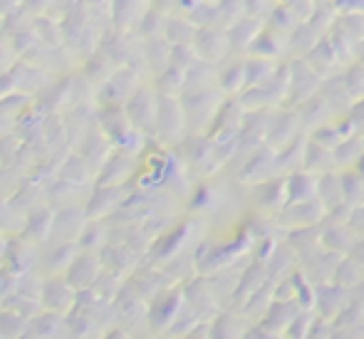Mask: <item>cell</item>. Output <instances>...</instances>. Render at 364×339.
I'll use <instances>...</instances> for the list:
<instances>
[{
	"label": "cell",
	"instance_id": "obj_1",
	"mask_svg": "<svg viewBox=\"0 0 364 339\" xmlns=\"http://www.w3.org/2000/svg\"><path fill=\"white\" fill-rule=\"evenodd\" d=\"M186 129V112H183L181 99L171 95H159V114H156V134L161 141L173 144L183 136Z\"/></svg>",
	"mask_w": 364,
	"mask_h": 339
},
{
	"label": "cell",
	"instance_id": "obj_2",
	"mask_svg": "<svg viewBox=\"0 0 364 339\" xmlns=\"http://www.w3.org/2000/svg\"><path fill=\"white\" fill-rule=\"evenodd\" d=\"M139 87V72L124 65V68L114 70L109 80H105L97 87V104H127V99Z\"/></svg>",
	"mask_w": 364,
	"mask_h": 339
},
{
	"label": "cell",
	"instance_id": "obj_3",
	"mask_svg": "<svg viewBox=\"0 0 364 339\" xmlns=\"http://www.w3.org/2000/svg\"><path fill=\"white\" fill-rule=\"evenodd\" d=\"M132 124L141 129L144 134H154L156 129V114H159V95H154L151 87L141 85L124 104Z\"/></svg>",
	"mask_w": 364,
	"mask_h": 339
},
{
	"label": "cell",
	"instance_id": "obj_4",
	"mask_svg": "<svg viewBox=\"0 0 364 339\" xmlns=\"http://www.w3.org/2000/svg\"><path fill=\"white\" fill-rule=\"evenodd\" d=\"M43 260V245L35 243V240H10L8 243V253L3 258V268L10 270L13 275H25V272L35 270Z\"/></svg>",
	"mask_w": 364,
	"mask_h": 339
},
{
	"label": "cell",
	"instance_id": "obj_5",
	"mask_svg": "<svg viewBox=\"0 0 364 339\" xmlns=\"http://www.w3.org/2000/svg\"><path fill=\"white\" fill-rule=\"evenodd\" d=\"M183 302H186L183 287H176V290L166 287L164 292H159L151 300V307H149V317H146L149 325H151L154 330H164V327L173 325L178 312L183 310Z\"/></svg>",
	"mask_w": 364,
	"mask_h": 339
},
{
	"label": "cell",
	"instance_id": "obj_6",
	"mask_svg": "<svg viewBox=\"0 0 364 339\" xmlns=\"http://www.w3.org/2000/svg\"><path fill=\"white\" fill-rule=\"evenodd\" d=\"M43 307L55 312H73L77 302V287L68 280V275H50L43 285Z\"/></svg>",
	"mask_w": 364,
	"mask_h": 339
},
{
	"label": "cell",
	"instance_id": "obj_7",
	"mask_svg": "<svg viewBox=\"0 0 364 339\" xmlns=\"http://www.w3.org/2000/svg\"><path fill=\"white\" fill-rule=\"evenodd\" d=\"M228 33L216 25H201L196 30V38H193V50H196L198 60H206V63H218L228 50Z\"/></svg>",
	"mask_w": 364,
	"mask_h": 339
},
{
	"label": "cell",
	"instance_id": "obj_8",
	"mask_svg": "<svg viewBox=\"0 0 364 339\" xmlns=\"http://www.w3.org/2000/svg\"><path fill=\"white\" fill-rule=\"evenodd\" d=\"M80 253L77 243H48L43 245V260H40V272L45 277L50 275H65L73 265V260Z\"/></svg>",
	"mask_w": 364,
	"mask_h": 339
},
{
	"label": "cell",
	"instance_id": "obj_9",
	"mask_svg": "<svg viewBox=\"0 0 364 339\" xmlns=\"http://www.w3.org/2000/svg\"><path fill=\"white\" fill-rule=\"evenodd\" d=\"M134 171V154L112 151V156L105 161V166L97 171V183L100 186H122Z\"/></svg>",
	"mask_w": 364,
	"mask_h": 339
},
{
	"label": "cell",
	"instance_id": "obj_10",
	"mask_svg": "<svg viewBox=\"0 0 364 339\" xmlns=\"http://www.w3.org/2000/svg\"><path fill=\"white\" fill-rule=\"evenodd\" d=\"M325 205L312 201L300 203H285V210H280V223L290 225V228H302V225H320L325 218Z\"/></svg>",
	"mask_w": 364,
	"mask_h": 339
},
{
	"label": "cell",
	"instance_id": "obj_11",
	"mask_svg": "<svg viewBox=\"0 0 364 339\" xmlns=\"http://www.w3.org/2000/svg\"><path fill=\"white\" fill-rule=\"evenodd\" d=\"M102 272V260L97 253H87V250H80L77 253V258L73 260V265H70V270L65 272L68 275V280L73 282L77 290H85V287H92L97 282V277H100Z\"/></svg>",
	"mask_w": 364,
	"mask_h": 339
},
{
	"label": "cell",
	"instance_id": "obj_12",
	"mask_svg": "<svg viewBox=\"0 0 364 339\" xmlns=\"http://www.w3.org/2000/svg\"><path fill=\"white\" fill-rule=\"evenodd\" d=\"M146 10V0H114L109 8V20L117 30H129L132 33Z\"/></svg>",
	"mask_w": 364,
	"mask_h": 339
},
{
	"label": "cell",
	"instance_id": "obj_13",
	"mask_svg": "<svg viewBox=\"0 0 364 339\" xmlns=\"http://www.w3.org/2000/svg\"><path fill=\"white\" fill-rule=\"evenodd\" d=\"M92 193L100 196L102 203H92V201L85 203L90 218H105V215H112L114 210L122 208V203L127 201V191L122 186H100V183H97Z\"/></svg>",
	"mask_w": 364,
	"mask_h": 339
},
{
	"label": "cell",
	"instance_id": "obj_14",
	"mask_svg": "<svg viewBox=\"0 0 364 339\" xmlns=\"http://www.w3.org/2000/svg\"><path fill=\"white\" fill-rule=\"evenodd\" d=\"M317 198L325 205V210L335 208V205H340V203H347L345 191H342V176H337L332 168L317 178Z\"/></svg>",
	"mask_w": 364,
	"mask_h": 339
},
{
	"label": "cell",
	"instance_id": "obj_15",
	"mask_svg": "<svg viewBox=\"0 0 364 339\" xmlns=\"http://www.w3.org/2000/svg\"><path fill=\"white\" fill-rule=\"evenodd\" d=\"M317 196V178L310 171H295L288 176V203L312 201Z\"/></svg>",
	"mask_w": 364,
	"mask_h": 339
},
{
	"label": "cell",
	"instance_id": "obj_16",
	"mask_svg": "<svg viewBox=\"0 0 364 339\" xmlns=\"http://www.w3.org/2000/svg\"><path fill=\"white\" fill-rule=\"evenodd\" d=\"M255 191L260 193L255 198L258 205H265V208H285L288 203V178H273V181H263L255 183Z\"/></svg>",
	"mask_w": 364,
	"mask_h": 339
},
{
	"label": "cell",
	"instance_id": "obj_17",
	"mask_svg": "<svg viewBox=\"0 0 364 339\" xmlns=\"http://www.w3.org/2000/svg\"><path fill=\"white\" fill-rule=\"evenodd\" d=\"M107 243H109V228L100 218L90 220L85 225V230L80 233V238H77L80 250H87V253H100Z\"/></svg>",
	"mask_w": 364,
	"mask_h": 339
},
{
	"label": "cell",
	"instance_id": "obj_18",
	"mask_svg": "<svg viewBox=\"0 0 364 339\" xmlns=\"http://www.w3.org/2000/svg\"><path fill=\"white\" fill-rule=\"evenodd\" d=\"M196 25L193 20H183V18H166V25H164V38L171 45H193V38H196Z\"/></svg>",
	"mask_w": 364,
	"mask_h": 339
},
{
	"label": "cell",
	"instance_id": "obj_19",
	"mask_svg": "<svg viewBox=\"0 0 364 339\" xmlns=\"http://www.w3.org/2000/svg\"><path fill=\"white\" fill-rule=\"evenodd\" d=\"M283 45V40L275 35V30H260L258 35H255V40L250 43V53L255 55V58H278L280 53H283L285 48H280Z\"/></svg>",
	"mask_w": 364,
	"mask_h": 339
},
{
	"label": "cell",
	"instance_id": "obj_20",
	"mask_svg": "<svg viewBox=\"0 0 364 339\" xmlns=\"http://www.w3.org/2000/svg\"><path fill=\"white\" fill-rule=\"evenodd\" d=\"M305 149H307V139L297 134L295 139H290L283 146V151H278V171H288L290 166H302L305 161Z\"/></svg>",
	"mask_w": 364,
	"mask_h": 339
},
{
	"label": "cell",
	"instance_id": "obj_21",
	"mask_svg": "<svg viewBox=\"0 0 364 339\" xmlns=\"http://www.w3.org/2000/svg\"><path fill=\"white\" fill-rule=\"evenodd\" d=\"M332 280L340 282V285H345V287H357L364 280V265L357 263L355 258H342Z\"/></svg>",
	"mask_w": 364,
	"mask_h": 339
},
{
	"label": "cell",
	"instance_id": "obj_22",
	"mask_svg": "<svg viewBox=\"0 0 364 339\" xmlns=\"http://www.w3.org/2000/svg\"><path fill=\"white\" fill-rule=\"evenodd\" d=\"M218 85L220 90L225 92H238L243 90L245 85H248V80H245V63H233L228 65V68H223L218 72Z\"/></svg>",
	"mask_w": 364,
	"mask_h": 339
},
{
	"label": "cell",
	"instance_id": "obj_23",
	"mask_svg": "<svg viewBox=\"0 0 364 339\" xmlns=\"http://www.w3.org/2000/svg\"><path fill=\"white\" fill-rule=\"evenodd\" d=\"M30 320L18 312L8 310V307H0V335L3 337H15V335H28Z\"/></svg>",
	"mask_w": 364,
	"mask_h": 339
},
{
	"label": "cell",
	"instance_id": "obj_24",
	"mask_svg": "<svg viewBox=\"0 0 364 339\" xmlns=\"http://www.w3.org/2000/svg\"><path fill=\"white\" fill-rule=\"evenodd\" d=\"M342 80H345V87L352 95V99H362L364 97V65L357 63V65H352V68H347L345 75H342Z\"/></svg>",
	"mask_w": 364,
	"mask_h": 339
},
{
	"label": "cell",
	"instance_id": "obj_25",
	"mask_svg": "<svg viewBox=\"0 0 364 339\" xmlns=\"http://www.w3.org/2000/svg\"><path fill=\"white\" fill-rule=\"evenodd\" d=\"M350 253H352V258H355L357 263H360V260H362V265H364V240H357L355 248H352Z\"/></svg>",
	"mask_w": 364,
	"mask_h": 339
},
{
	"label": "cell",
	"instance_id": "obj_26",
	"mask_svg": "<svg viewBox=\"0 0 364 339\" xmlns=\"http://www.w3.org/2000/svg\"><path fill=\"white\" fill-rule=\"evenodd\" d=\"M327 335H337V330H335V322H332V325L330 327H327ZM315 335H322V330H310V335H307V337H315Z\"/></svg>",
	"mask_w": 364,
	"mask_h": 339
},
{
	"label": "cell",
	"instance_id": "obj_27",
	"mask_svg": "<svg viewBox=\"0 0 364 339\" xmlns=\"http://www.w3.org/2000/svg\"><path fill=\"white\" fill-rule=\"evenodd\" d=\"M0 30H3V13H0Z\"/></svg>",
	"mask_w": 364,
	"mask_h": 339
}]
</instances>
